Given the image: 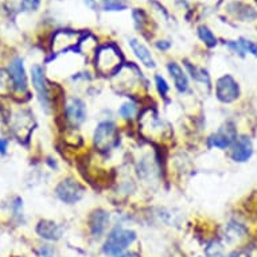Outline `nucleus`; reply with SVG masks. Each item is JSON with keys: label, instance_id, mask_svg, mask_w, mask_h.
I'll return each mask as SVG.
<instances>
[{"label": "nucleus", "instance_id": "obj_1", "mask_svg": "<svg viewBox=\"0 0 257 257\" xmlns=\"http://www.w3.org/2000/svg\"><path fill=\"white\" fill-rule=\"evenodd\" d=\"M136 233L130 229L114 228L106 237L105 244H104V253L106 256L116 257L121 254L130 245L135 241Z\"/></svg>", "mask_w": 257, "mask_h": 257}, {"label": "nucleus", "instance_id": "obj_24", "mask_svg": "<svg viewBox=\"0 0 257 257\" xmlns=\"http://www.w3.org/2000/svg\"><path fill=\"white\" fill-rule=\"evenodd\" d=\"M252 54H254V55H256V57H257V45H254V49H253Z\"/></svg>", "mask_w": 257, "mask_h": 257}, {"label": "nucleus", "instance_id": "obj_4", "mask_svg": "<svg viewBox=\"0 0 257 257\" xmlns=\"http://www.w3.org/2000/svg\"><path fill=\"white\" fill-rule=\"evenodd\" d=\"M31 80H33V85L37 94H38L39 102L46 112L50 110V92H49V86H47L46 77H45V72L39 65H35L31 69Z\"/></svg>", "mask_w": 257, "mask_h": 257}, {"label": "nucleus", "instance_id": "obj_23", "mask_svg": "<svg viewBox=\"0 0 257 257\" xmlns=\"http://www.w3.org/2000/svg\"><path fill=\"white\" fill-rule=\"evenodd\" d=\"M118 257H139L136 253H126V254H122V256H118Z\"/></svg>", "mask_w": 257, "mask_h": 257}, {"label": "nucleus", "instance_id": "obj_15", "mask_svg": "<svg viewBox=\"0 0 257 257\" xmlns=\"http://www.w3.org/2000/svg\"><path fill=\"white\" fill-rule=\"evenodd\" d=\"M198 34L199 37H201V39H202L203 42L206 43L209 47H214L215 45H217V38L214 37V34H213L207 27H205V26H201V27H199Z\"/></svg>", "mask_w": 257, "mask_h": 257}, {"label": "nucleus", "instance_id": "obj_18", "mask_svg": "<svg viewBox=\"0 0 257 257\" xmlns=\"http://www.w3.org/2000/svg\"><path fill=\"white\" fill-rule=\"evenodd\" d=\"M155 82H156V88H158V92L160 93V96H162V97H166V94H167L170 90L169 84L166 82V80L162 76H156Z\"/></svg>", "mask_w": 257, "mask_h": 257}, {"label": "nucleus", "instance_id": "obj_16", "mask_svg": "<svg viewBox=\"0 0 257 257\" xmlns=\"http://www.w3.org/2000/svg\"><path fill=\"white\" fill-rule=\"evenodd\" d=\"M136 105L134 102H126V104H122L118 109V113L122 118H131L134 117V114L136 113Z\"/></svg>", "mask_w": 257, "mask_h": 257}, {"label": "nucleus", "instance_id": "obj_21", "mask_svg": "<svg viewBox=\"0 0 257 257\" xmlns=\"http://www.w3.org/2000/svg\"><path fill=\"white\" fill-rule=\"evenodd\" d=\"M7 146H9V142L6 139H0V154H5L6 150H7Z\"/></svg>", "mask_w": 257, "mask_h": 257}, {"label": "nucleus", "instance_id": "obj_20", "mask_svg": "<svg viewBox=\"0 0 257 257\" xmlns=\"http://www.w3.org/2000/svg\"><path fill=\"white\" fill-rule=\"evenodd\" d=\"M41 253H42V256L45 257H53L54 250H53V248L49 246V245H45V246H42V249H41Z\"/></svg>", "mask_w": 257, "mask_h": 257}, {"label": "nucleus", "instance_id": "obj_8", "mask_svg": "<svg viewBox=\"0 0 257 257\" xmlns=\"http://www.w3.org/2000/svg\"><path fill=\"white\" fill-rule=\"evenodd\" d=\"M10 78L13 81L14 88L19 92H25L27 89V77H26L25 66H23V59L15 58L9 66Z\"/></svg>", "mask_w": 257, "mask_h": 257}, {"label": "nucleus", "instance_id": "obj_3", "mask_svg": "<svg viewBox=\"0 0 257 257\" xmlns=\"http://www.w3.org/2000/svg\"><path fill=\"white\" fill-rule=\"evenodd\" d=\"M120 62H121V54L116 47L104 46L98 50L96 63L98 70L104 74L113 73L120 66Z\"/></svg>", "mask_w": 257, "mask_h": 257}, {"label": "nucleus", "instance_id": "obj_10", "mask_svg": "<svg viewBox=\"0 0 257 257\" xmlns=\"http://www.w3.org/2000/svg\"><path fill=\"white\" fill-rule=\"evenodd\" d=\"M253 147L250 140L246 136H241L238 139L234 140V143L232 144V159L238 163H244L252 156Z\"/></svg>", "mask_w": 257, "mask_h": 257}, {"label": "nucleus", "instance_id": "obj_17", "mask_svg": "<svg viewBox=\"0 0 257 257\" xmlns=\"http://www.w3.org/2000/svg\"><path fill=\"white\" fill-rule=\"evenodd\" d=\"M102 2L106 11H121L126 9V5L121 0H102Z\"/></svg>", "mask_w": 257, "mask_h": 257}, {"label": "nucleus", "instance_id": "obj_7", "mask_svg": "<svg viewBox=\"0 0 257 257\" xmlns=\"http://www.w3.org/2000/svg\"><path fill=\"white\" fill-rule=\"evenodd\" d=\"M66 118L68 121L74 126L81 125L86 118V106L84 101H81L80 98H72L70 101L66 104Z\"/></svg>", "mask_w": 257, "mask_h": 257}, {"label": "nucleus", "instance_id": "obj_6", "mask_svg": "<svg viewBox=\"0 0 257 257\" xmlns=\"http://www.w3.org/2000/svg\"><path fill=\"white\" fill-rule=\"evenodd\" d=\"M237 139L236 130L233 126L225 125L222 128H219L218 132H215L209 138V144L211 147L219 148V150H225L229 148L234 143V140Z\"/></svg>", "mask_w": 257, "mask_h": 257}, {"label": "nucleus", "instance_id": "obj_2", "mask_svg": "<svg viewBox=\"0 0 257 257\" xmlns=\"http://www.w3.org/2000/svg\"><path fill=\"white\" fill-rule=\"evenodd\" d=\"M55 194L62 202L73 205V203L78 202L82 195H84V187L78 183L77 181L72 178H66L63 179L55 189Z\"/></svg>", "mask_w": 257, "mask_h": 257}, {"label": "nucleus", "instance_id": "obj_9", "mask_svg": "<svg viewBox=\"0 0 257 257\" xmlns=\"http://www.w3.org/2000/svg\"><path fill=\"white\" fill-rule=\"evenodd\" d=\"M114 134H116V125L112 121L100 122L94 132V143L98 148L108 147L113 142Z\"/></svg>", "mask_w": 257, "mask_h": 257}, {"label": "nucleus", "instance_id": "obj_22", "mask_svg": "<svg viewBox=\"0 0 257 257\" xmlns=\"http://www.w3.org/2000/svg\"><path fill=\"white\" fill-rule=\"evenodd\" d=\"M156 46L159 47V49H162V50H167V49L170 47V43L169 42L166 43V41H163V42L160 41V42H158V45H156Z\"/></svg>", "mask_w": 257, "mask_h": 257}, {"label": "nucleus", "instance_id": "obj_5", "mask_svg": "<svg viewBox=\"0 0 257 257\" xmlns=\"http://www.w3.org/2000/svg\"><path fill=\"white\" fill-rule=\"evenodd\" d=\"M215 94L219 101L222 102H233L236 101L238 96H240V86L232 76L221 77L217 81V86H215Z\"/></svg>", "mask_w": 257, "mask_h": 257}, {"label": "nucleus", "instance_id": "obj_11", "mask_svg": "<svg viewBox=\"0 0 257 257\" xmlns=\"http://www.w3.org/2000/svg\"><path fill=\"white\" fill-rule=\"evenodd\" d=\"M108 222H109V213H106L105 210H101V209L96 210L89 219L90 233L94 237H100L105 230Z\"/></svg>", "mask_w": 257, "mask_h": 257}, {"label": "nucleus", "instance_id": "obj_13", "mask_svg": "<svg viewBox=\"0 0 257 257\" xmlns=\"http://www.w3.org/2000/svg\"><path fill=\"white\" fill-rule=\"evenodd\" d=\"M130 45H131L132 51L135 53V55L139 58V61L143 63L144 66L147 68H155V61L152 58L151 53L147 47L144 46L143 43L139 42L138 39H130Z\"/></svg>", "mask_w": 257, "mask_h": 257}, {"label": "nucleus", "instance_id": "obj_14", "mask_svg": "<svg viewBox=\"0 0 257 257\" xmlns=\"http://www.w3.org/2000/svg\"><path fill=\"white\" fill-rule=\"evenodd\" d=\"M37 232L39 236L46 240H58L62 234V229L58 223L53 221H41L37 226Z\"/></svg>", "mask_w": 257, "mask_h": 257}, {"label": "nucleus", "instance_id": "obj_12", "mask_svg": "<svg viewBox=\"0 0 257 257\" xmlns=\"http://www.w3.org/2000/svg\"><path fill=\"white\" fill-rule=\"evenodd\" d=\"M169 72L171 74V78H173L175 88L181 93L187 92V89H189V78L186 76V73L183 72V69L178 63L171 62L169 65Z\"/></svg>", "mask_w": 257, "mask_h": 257}, {"label": "nucleus", "instance_id": "obj_19", "mask_svg": "<svg viewBox=\"0 0 257 257\" xmlns=\"http://www.w3.org/2000/svg\"><path fill=\"white\" fill-rule=\"evenodd\" d=\"M41 0H22V7L26 11H35L39 7Z\"/></svg>", "mask_w": 257, "mask_h": 257}]
</instances>
